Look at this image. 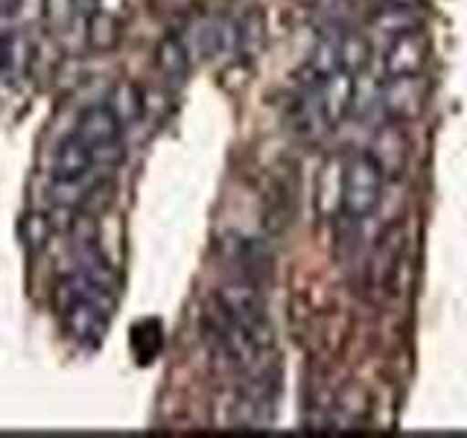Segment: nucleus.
I'll return each mask as SVG.
<instances>
[{
	"label": "nucleus",
	"mask_w": 467,
	"mask_h": 438,
	"mask_svg": "<svg viewBox=\"0 0 467 438\" xmlns=\"http://www.w3.org/2000/svg\"><path fill=\"white\" fill-rule=\"evenodd\" d=\"M383 111L389 120L403 123L412 120V117L423 109V99H427V85H423L420 73L418 77H398V79H386L383 85Z\"/></svg>",
	"instance_id": "obj_4"
},
{
	"label": "nucleus",
	"mask_w": 467,
	"mask_h": 438,
	"mask_svg": "<svg viewBox=\"0 0 467 438\" xmlns=\"http://www.w3.org/2000/svg\"><path fill=\"white\" fill-rule=\"evenodd\" d=\"M374 161L383 167L386 175H400L409 167V138L400 123H386L383 129L377 131L374 141H371V150Z\"/></svg>",
	"instance_id": "obj_5"
},
{
	"label": "nucleus",
	"mask_w": 467,
	"mask_h": 438,
	"mask_svg": "<svg viewBox=\"0 0 467 438\" xmlns=\"http://www.w3.org/2000/svg\"><path fill=\"white\" fill-rule=\"evenodd\" d=\"M430 62V41L423 33H400L394 36L386 50H383V79H398V77H418Z\"/></svg>",
	"instance_id": "obj_3"
},
{
	"label": "nucleus",
	"mask_w": 467,
	"mask_h": 438,
	"mask_svg": "<svg viewBox=\"0 0 467 438\" xmlns=\"http://www.w3.org/2000/svg\"><path fill=\"white\" fill-rule=\"evenodd\" d=\"M158 70L172 82H184L190 73V50L179 36H167L155 50Z\"/></svg>",
	"instance_id": "obj_6"
},
{
	"label": "nucleus",
	"mask_w": 467,
	"mask_h": 438,
	"mask_svg": "<svg viewBox=\"0 0 467 438\" xmlns=\"http://www.w3.org/2000/svg\"><path fill=\"white\" fill-rule=\"evenodd\" d=\"M131 348H135L138 362H152L161 350V325L158 321H140L131 328Z\"/></svg>",
	"instance_id": "obj_7"
},
{
	"label": "nucleus",
	"mask_w": 467,
	"mask_h": 438,
	"mask_svg": "<svg viewBox=\"0 0 467 438\" xmlns=\"http://www.w3.org/2000/svg\"><path fill=\"white\" fill-rule=\"evenodd\" d=\"M386 172L377 164L371 152H359L345 164L339 184V204L350 223H365L383 202Z\"/></svg>",
	"instance_id": "obj_1"
},
{
	"label": "nucleus",
	"mask_w": 467,
	"mask_h": 438,
	"mask_svg": "<svg viewBox=\"0 0 467 438\" xmlns=\"http://www.w3.org/2000/svg\"><path fill=\"white\" fill-rule=\"evenodd\" d=\"M24 0H0V18H15L21 12Z\"/></svg>",
	"instance_id": "obj_9"
},
{
	"label": "nucleus",
	"mask_w": 467,
	"mask_h": 438,
	"mask_svg": "<svg viewBox=\"0 0 467 438\" xmlns=\"http://www.w3.org/2000/svg\"><path fill=\"white\" fill-rule=\"evenodd\" d=\"M123 126L126 123L120 120V114L114 111V106H109V102H97V106H88L77 117V126L70 131L94 152L97 167L102 172H111L126 155Z\"/></svg>",
	"instance_id": "obj_2"
},
{
	"label": "nucleus",
	"mask_w": 467,
	"mask_h": 438,
	"mask_svg": "<svg viewBox=\"0 0 467 438\" xmlns=\"http://www.w3.org/2000/svg\"><path fill=\"white\" fill-rule=\"evenodd\" d=\"M44 15L53 29H65L77 15V0H44Z\"/></svg>",
	"instance_id": "obj_8"
}]
</instances>
